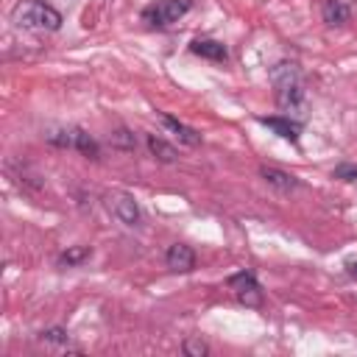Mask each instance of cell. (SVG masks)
I'll return each instance as SVG.
<instances>
[{
	"label": "cell",
	"mask_w": 357,
	"mask_h": 357,
	"mask_svg": "<svg viewBox=\"0 0 357 357\" xmlns=\"http://www.w3.org/2000/svg\"><path fill=\"white\" fill-rule=\"evenodd\" d=\"M271 84L276 89V103L284 109V112H296L304 100V78H301V70L298 64L293 61H279L273 64L271 70Z\"/></svg>",
	"instance_id": "cell-1"
},
{
	"label": "cell",
	"mask_w": 357,
	"mask_h": 357,
	"mask_svg": "<svg viewBox=\"0 0 357 357\" xmlns=\"http://www.w3.org/2000/svg\"><path fill=\"white\" fill-rule=\"evenodd\" d=\"M11 22L17 28H28V31H59L61 14L42 0H20L11 8Z\"/></svg>",
	"instance_id": "cell-2"
},
{
	"label": "cell",
	"mask_w": 357,
	"mask_h": 357,
	"mask_svg": "<svg viewBox=\"0 0 357 357\" xmlns=\"http://www.w3.org/2000/svg\"><path fill=\"white\" fill-rule=\"evenodd\" d=\"M190 8H192V0H156L148 8H142V20L148 25L165 28V25L178 22Z\"/></svg>",
	"instance_id": "cell-3"
},
{
	"label": "cell",
	"mask_w": 357,
	"mask_h": 357,
	"mask_svg": "<svg viewBox=\"0 0 357 357\" xmlns=\"http://www.w3.org/2000/svg\"><path fill=\"white\" fill-rule=\"evenodd\" d=\"M106 206H109V212H112L120 223H126V226H137V223L142 220V212H139L134 195H128V192H109V195H106Z\"/></svg>",
	"instance_id": "cell-4"
},
{
	"label": "cell",
	"mask_w": 357,
	"mask_h": 357,
	"mask_svg": "<svg viewBox=\"0 0 357 357\" xmlns=\"http://www.w3.org/2000/svg\"><path fill=\"white\" fill-rule=\"evenodd\" d=\"M229 287L234 290L237 301H243L245 307H259V304H262V290H259V284H257L254 273L240 271V273L229 276Z\"/></svg>",
	"instance_id": "cell-5"
},
{
	"label": "cell",
	"mask_w": 357,
	"mask_h": 357,
	"mask_svg": "<svg viewBox=\"0 0 357 357\" xmlns=\"http://www.w3.org/2000/svg\"><path fill=\"white\" fill-rule=\"evenodd\" d=\"M165 262H167V268L173 273H190L195 268V251L190 245H184V243H176V245L167 248Z\"/></svg>",
	"instance_id": "cell-6"
},
{
	"label": "cell",
	"mask_w": 357,
	"mask_h": 357,
	"mask_svg": "<svg viewBox=\"0 0 357 357\" xmlns=\"http://www.w3.org/2000/svg\"><path fill=\"white\" fill-rule=\"evenodd\" d=\"M259 176L265 178L268 187H273L276 192H293L298 190V178L287 170H279V167H271V165H262L259 167Z\"/></svg>",
	"instance_id": "cell-7"
},
{
	"label": "cell",
	"mask_w": 357,
	"mask_h": 357,
	"mask_svg": "<svg viewBox=\"0 0 357 357\" xmlns=\"http://www.w3.org/2000/svg\"><path fill=\"white\" fill-rule=\"evenodd\" d=\"M159 120H162V126H165L170 134H176V137H178V142H184V145H190V148L201 145V134H198L195 128L184 126L181 120H176V117H170V114H159Z\"/></svg>",
	"instance_id": "cell-8"
},
{
	"label": "cell",
	"mask_w": 357,
	"mask_h": 357,
	"mask_svg": "<svg viewBox=\"0 0 357 357\" xmlns=\"http://www.w3.org/2000/svg\"><path fill=\"white\" fill-rule=\"evenodd\" d=\"M190 53L201 56V59H209V61H226L229 50L223 42H215V39H195L190 45Z\"/></svg>",
	"instance_id": "cell-9"
},
{
	"label": "cell",
	"mask_w": 357,
	"mask_h": 357,
	"mask_svg": "<svg viewBox=\"0 0 357 357\" xmlns=\"http://www.w3.org/2000/svg\"><path fill=\"white\" fill-rule=\"evenodd\" d=\"M259 123L268 126L271 131H276L282 139L298 142V131H301V126H298L296 120H290V117H259Z\"/></svg>",
	"instance_id": "cell-10"
},
{
	"label": "cell",
	"mask_w": 357,
	"mask_h": 357,
	"mask_svg": "<svg viewBox=\"0 0 357 357\" xmlns=\"http://www.w3.org/2000/svg\"><path fill=\"white\" fill-rule=\"evenodd\" d=\"M321 14H324V22H329V25H343L351 11H349V3H346V0H324Z\"/></svg>",
	"instance_id": "cell-11"
},
{
	"label": "cell",
	"mask_w": 357,
	"mask_h": 357,
	"mask_svg": "<svg viewBox=\"0 0 357 357\" xmlns=\"http://www.w3.org/2000/svg\"><path fill=\"white\" fill-rule=\"evenodd\" d=\"M145 142H148V151H151V156H153V159H159V162H167V165L178 159L176 148H173L170 142H165L162 137H156V134H148V137H145Z\"/></svg>",
	"instance_id": "cell-12"
},
{
	"label": "cell",
	"mask_w": 357,
	"mask_h": 357,
	"mask_svg": "<svg viewBox=\"0 0 357 357\" xmlns=\"http://www.w3.org/2000/svg\"><path fill=\"white\" fill-rule=\"evenodd\" d=\"M73 151L84 153L86 159H98V156H100V145H98L95 137H89L84 128H75V145H73Z\"/></svg>",
	"instance_id": "cell-13"
},
{
	"label": "cell",
	"mask_w": 357,
	"mask_h": 357,
	"mask_svg": "<svg viewBox=\"0 0 357 357\" xmlns=\"http://www.w3.org/2000/svg\"><path fill=\"white\" fill-rule=\"evenodd\" d=\"M89 257V248L86 245H73V248H67L61 257H59V265H78V262H84Z\"/></svg>",
	"instance_id": "cell-14"
},
{
	"label": "cell",
	"mask_w": 357,
	"mask_h": 357,
	"mask_svg": "<svg viewBox=\"0 0 357 357\" xmlns=\"http://www.w3.org/2000/svg\"><path fill=\"white\" fill-rule=\"evenodd\" d=\"M181 351H184L187 357H204V354H209V346H206L201 337H187L184 346H181Z\"/></svg>",
	"instance_id": "cell-15"
},
{
	"label": "cell",
	"mask_w": 357,
	"mask_h": 357,
	"mask_svg": "<svg viewBox=\"0 0 357 357\" xmlns=\"http://www.w3.org/2000/svg\"><path fill=\"white\" fill-rule=\"evenodd\" d=\"M112 145L120 148V151H134V134L126 131V128H120V131L112 134Z\"/></svg>",
	"instance_id": "cell-16"
},
{
	"label": "cell",
	"mask_w": 357,
	"mask_h": 357,
	"mask_svg": "<svg viewBox=\"0 0 357 357\" xmlns=\"http://www.w3.org/2000/svg\"><path fill=\"white\" fill-rule=\"evenodd\" d=\"M39 337H42V340H47V343H67V340H70L67 329H61V326H50V329H42V332H39Z\"/></svg>",
	"instance_id": "cell-17"
},
{
	"label": "cell",
	"mask_w": 357,
	"mask_h": 357,
	"mask_svg": "<svg viewBox=\"0 0 357 357\" xmlns=\"http://www.w3.org/2000/svg\"><path fill=\"white\" fill-rule=\"evenodd\" d=\"M332 176L340 181H357V165H337L332 170Z\"/></svg>",
	"instance_id": "cell-18"
},
{
	"label": "cell",
	"mask_w": 357,
	"mask_h": 357,
	"mask_svg": "<svg viewBox=\"0 0 357 357\" xmlns=\"http://www.w3.org/2000/svg\"><path fill=\"white\" fill-rule=\"evenodd\" d=\"M346 268H349V273H351V276H357V262H349Z\"/></svg>",
	"instance_id": "cell-19"
}]
</instances>
